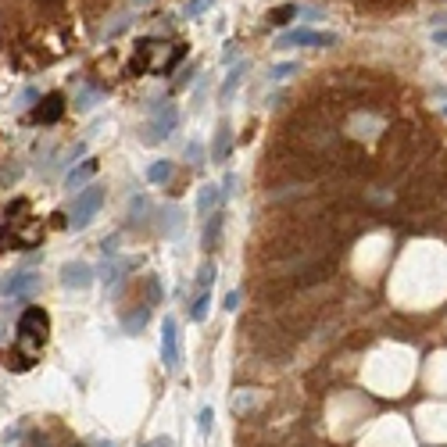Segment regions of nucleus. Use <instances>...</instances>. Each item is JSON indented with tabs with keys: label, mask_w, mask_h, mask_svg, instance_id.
Returning a JSON list of instances; mask_svg holds the SVG:
<instances>
[{
	"label": "nucleus",
	"mask_w": 447,
	"mask_h": 447,
	"mask_svg": "<svg viewBox=\"0 0 447 447\" xmlns=\"http://www.w3.org/2000/svg\"><path fill=\"white\" fill-rule=\"evenodd\" d=\"M147 126H143V143H161L175 133L179 126V111L172 101H151V108H147Z\"/></svg>",
	"instance_id": "1"
},
{
	"label": "nucleus",
	"mask_w": 447,
	"mask_h": 447,
	"mask_svg": "<svg viewBox=\"0 0 447 447\" xmlns=\"http://www.w3.org/2000/svg\"><path fill=\"white\" fill-rule=\"evenodd\" d=\"M104 186H86L82 193H75V204H72V215H68V226L72 229H86L94 222V215L104 207Z\"/></svg>",
	"instance_id": "2"
},
{
	"label": "nucleus",
	"mask_w": 447,
	"mask_h": 447,
	"mask_svg": "<svg viewBox=\"0 0 447 447\" xmlns=\"http://www.w3.org/2000/svg\"><path fill=\"white\" fill-rule=\"evenodd\" d=\"M47 333H50V315L43 312V308H25L22 315H18V340L22 344H33V347H40V344H47Z\"/></svg>",
	"instance_id": "3"
},
{
	"label": "nucleus",
	"mask_w": 447,
	"mask_h": 447,
	"mask_svg": "<svg viewBox=\"0 0 447 447\" xmlns=\"http://www.w3.org/2000/svg\"><path fill=\"white\" fill-rule=\"evenodd\" d=\"M333 33H315V29H290L276 40V47H333Z\"/></svg>",
	"instance_id": "4"
},
{
	"label": "nucleus",
	"mask_w": 447,
	"mask_h": 447,
	"mask_svg": "<svg viewBox=\"0 0 447 447\" xmlns=\"http://www.w3.org/2000/svg\"><path fill=\"white\" fill-rule=\"evenodd\" d=\"M161 365H165L168 372L179 369V325H175L172 315L161 318Z\"/></svg>",
	"instance_id": "5"
},
{
	"label": "nucleus",
	"mask_w": 447,
	"mask_h": 447,
	"mask_svg": "<svg viewBox=\"0 0 447 447\" xmlns=\"http://www.w3.org/2000/svg\"><path fill=\"white\" fill-rule=\"evenodd\" d=\"M40 290V276L36 272H11L8 279H0V293L4 297H29Z\"/></svg>",
	"instance_id": "6"
},
{
	"label": "nucleus",
	"mask_w": 447,
	"mask_h": 447,
	"mask_svg": "<svg viewBox=\"0 0 447 447\" xmlns=\"http://www.w3.org/2000/svg\"><path fill=\"white\" fill-rule=\"evenodd\" d=\"M89 283H94V268H89L86 261H68L61 268V286L65 290H86Z\"/></svg>",
	"instance_id": "7"
},
{
	"label": "nucleus",
	"mask_w": 447,
	"mask_h": 447,
	"mask_svg": "<svg viewBox=\"0 0 447 447\" xmlns=\"http://www.w3.org/2000/svg\"><path fill=\"white\" fill-rule=\"evenodd\" d=\"M65 115V97L61 94H47V97H40V104L33 108V122H57V118Z\"/></svg>",
	"instance_id": "8"
},
{
	"label": "nucleus",
	"mask_w": 447,
	"mask_h": 447,
	"mask_svg": "<svg viewBox=\"0 0 447 447\" xmlns=\"http://www.w3.org/2000/svg\"><path fill=\"white\" fill-rule=\"evenodd\" d=\"M222 226H226V215H222V207L219 212H212L207 215V222H204V233H200V247L212 254L215 247H219V240H222Z\"/></svg>",
	"instance_id": "9"
},
{
	"label": "nucleus",
	"mask_w": 447,
	"mask_h": 447,
	"mask_svg": "<svg viewBox=\"0 0 447 447\" xmlns=\"http://www.w3.org/2000/svg\"><path fill=\"white\" fill-rule=\"evenodd\" d=\"M229 154H233V129L229 126H219V133L212 140V161L222 165V161H229Z\"/></svg>",
	"instance_id": "10"
},
{
	"label": "nucleus",
	"mask_w": 447,
	"mask_h": 447,
	"mask_svg": "<svg viewBox=\"0 0 447 447\" xmlns=\"http://www.w3.org/2000/svg\"><path fill=\"white\" fill-rule=\"evenodd\" d=\"M183 212H179V207H165L161 212V236H168V240H175L179 233H183Z\"/></svg>",
	"instance_id": "11"
},
{
	"label": "nucleus",
	"mask_w": 447,
	"mask_h": 447,
	"mask_svg": "<svg viewBox=\"0 0 447 447\" xmlns=\"http://www.w3.org/2000/svg\"><path fill=\"white\" fill-rule=\"evenodd\" d=\"M219 200H222V190H219L215 183H204L200 193H197V212H200V215H212Z\"/></svg>",
	"instance_id": "12"
},
{
	"label": "nucleus",
	"mask_w": 447,
	"mask_h": 447,
	"mask_svg": "<svg viewBox=\"0 0 447 447\" xmlns=\"http://www.w3.org/2000/svg\"><path fill=\"white\" fill-rule=\"evenodd\" d=\"M147 322H151V308L143 305V308H136V312H126V315H122V330H126L129 337H136Z\"/></svg>",
	"instance_id": "13"
},
{
	"label": "nucleus",
	"mask_w": 447,
	"mask_h": 447,
	"mask_svg": "<svg viewBox=\"0 0 447 447\" xmlns=\"http://www.w3.org/2000/svg\"><path fill=\"white\" fill-rule=\"evenodd\" d=\"M94 172H97V158H86V161H82L79 168H72V172L65 175V186H68V190H75V186H82V183H86V179H89V175H94Z\"/></svg>",
	"instance_id": "14"
},
{
	"label": "nucleus",
	"mask_w": 447,
	"mask_h": 447,
	"mask_svg": "<svg viewBox=\"0 0 447 447\" xmlns=\"http://www.w3.org/2000/svg\"><path fill=\"white\" fill-rule=\"evenodd\" d=\"M151 47H154V40H140L136 43V57H133V61H129V75H140L147 65H151Z\"/></svg>",
	"instance_id": "15"
},
{
	"label": "nucleus",
	"mask_w": 447,
	"mask_h": 447,
	"mask_svg": "<svg viewBox=\"0 0 447 447\" xmlns=\"http://www.w3.org/2000/svg\"><path fill=\"white\" fill-rule=\"evenodd\" d=\"M244 75H247V61H236V65H233V72L226 75L222 89H219V97H222V101H229V97H233V89L240 86V79H244Z\"/></svg>",
	"instance_id": "16"
},
{
	"label": "nucleus",
	"mask_w": 447,
	"mask_h": 447,
	"mask_svg": "<svg viewBox=\"0 0 447 447\" xmlns=\"http://www.w3.org/2000/svg\"><path fill=\"white\" fill-rule=\"evenodd\" d=\"M207 308H212V293H207V290H200V293L193 297V308H190V322H204V318H207Z\"/></svg>",
	"instance_id": "17"
},
{
	"label": "nucleus",
	"mask_w": 447,
	"mask_h": 447,
	"mask_svg": "<svg viewBox=\"0 0 447 447\" xmlns=\"http://www.w3.org/2000/svg\"><path fill=\"white\" fill-rule=\"evenodd\" d=\"M172 168H175V165L161 158V161H154L151 168H147V179H151L154 186H158V183H168V179H172Z\"/></svg>",
	"instance_id": "18"
},
{
	"label": "nucleus",
	"mask_w": 447,
	"mask_h": 447,
	"mask_svg": "<svg viewBox=\"0 0 447 447\" xmlns=\"http://www.w3.org/2000/svg\"><path fill=\"white\" fill-rule=\"evenodd\" d=\"M161 297H165V286L158 276H147V308L151 305H161Z\"/></svg>",
	"instance_id": "19"
},
{
	"label": "nucleus",
	"mask_w": 447,
	"mask_h": 447,
	"mask_svg": "<svg viewBox=\"0 0 447 447\" xmlns=\"http://www.w3.org/2000/svg\"><path fill=\"white\" fill-rule=\"evenodd\" d=\"M97 101H101V89H97V86H86L82 94L75 97V108H79V111H89V108H94Z\"/></svg>",
	"instance_id": "20"
},
{
	"label": "nucleus",
	"mask_w": 447,
	"mask_h": 447,
	"mask_svg": "<svg viewBox=\"0 0 447 447\" xmlns=\"http://www.w3.org/2000/svg\"><path fill=\"white\" fill-rule=\"evenodd\" d=\"M293 15H297V8L293 4H283L276 11H268V22H272V25H286V22H293Z\"/></svg>",
	"instance_id": "21"
},
{
	"label": "nucleus",
	"mask_w": 447,
	"mask_h": 447,
	"mask_svg": "<svg viewBox=\"0 0 447 447\" xmlns=\"http://www.w3.org/2000/svg\"><path fill=\"white\" fill-rule=\"evenodd\" d=\"M215 0H186V8H183V18H200L207 8H212Z\"/></svg>",
	"instance_id": "22"
},
{
	"label": "nucleus",
	"mask_w": 447,
	"mask_h": 447,
	"mask_svg": "<svg viewBox=\"0 0 447 447\" xmlns=\"http://www.w3.org/2000/svg\"><path fill=\"white\" fill-rule=\"evenodd\" d=\"M212 283H215V265H212V261H204V265L197 268V286H200V290H207Z\"/></svg>",
	"instance_id": "23"
},
{
	"label": "nucleus",
	"mask_w": 447,
	"mask_h": 447,
	"mask_svg": "<svg viewBox=\"0 0 447 447\" xmlns=\"http://www.w3.org/2000/svg\"><path fill=\"white\" fill-rule=\"evenodd\" d=\"M293 72H297V61H283V65H272L268 79H272V82H283V79H290Z\"/></svg>",
	"instance_id": "24"
},
{
	"label": "nucleus",
	"mask_w": 447,
	"mask_h": 447,
	"mask_svg": "<svg viewBox=\"0 0 447 447\" xmlns=\"http://www.w3.org/2000/svg\"><path fill=\"white\" fill-rule=\"evenodd\" d=\"M126 268H129V261H111V265L104 268V283H108V286H111V283H118Z\"/></svg>",
	"instance_id": "25"
},
{
	"label": "nucleus",
	"mask_w": 447,
	"mask_h": 447,
	"mask_svg": "<svg viewBox=\"0 0 447 447\" xmlns=\"http://www.w3.org/2000/svg\"><path fill=\"white\" fill-rule=\"evenodd\" d=\"M212 419H215V411L212 408H200V415H197V430L207 437V433H212Z\"/></svg>",
	"instance_id": "26"
},
{
	"label": "nucleus",
	"mask_w": 447,
	"mask_h": 447,
	"mask_svg": "<svg viewBox=\"0 0 447 447\" xmlns=\"http://www.w3.org/2000/svg\"><path fill=\"white\" fill-rule=\"evenodd\" d=\"M29 365H33V358H25V354H11V358H8V369H11V372H25Z\"/></svg>",
	"instance_id": "27"
},
{
	"label": "nucleus",
	"mask_w": 447,
	"mask_h": 447,
	"mask_svg": "<svg viewBox=\"0 0 447 447\" xmlns=\"http://www.w3.org/2000/svg\"><path fill=\"white\" fill-rule=\"evenodd\" d=\"M129 215H133V219H136V222H140V219H143V215H147V197H136V200H133V204H129Z\"/></svg>",
	"instance_id": "28"
},
{
	"label": "nucleus",
	"mask_w": 447,
	"mask_h": 447,
	"mask_svg": "<svg viewBox=\"0 0 447 447\" xmlns=\"http://www.w3.org/2000/svg\"><path fill=\"white\" fill-rule=\"evenodd\" d=\"M186 158H190L193 165H200V158H204V151H200V143H193V140L186 143Z\"/></svg>",
	"instance_id": "29"
},
{
	"label": "nucleus",
	"mask_w": 447,
	"mask_h": 447,
	"mask_svg": "<svg viewBox=\"0 0 447 447\" xmlns=\"http://www.w3.org/2000/svg\"><path fill=\"white\" fill-rule=\"evenodd\" d=\"M183 54H186V47H175V50H172V57H168V65H165L161 72H172V68H175L179 61H183Z\"/></svg>",
	"instance_id": "30"
},
{
	"label": "nucleus",
	"mask_w": 447,
	"mask_h": 447,
	"mask_svg": "<svg viewBox=\"0 0 447 447\" xmlns=\"http://www.w3.org/2000/svg\"><path fill=\"white\" fill-rule=\"evenodd\" d=\"M222 308H226V312H236V308H240V293H236V290L226 293V305H222Z\"/></svg>",
	"instance_id": "31"
},
{
	"label": "nucleus",
	"mask_w": 447,
	"mask_h": 447,
	"mask_svg": "<svg viewBox=\"0 0 447 447\" xmlns=\"http://www.w3.org/2000/svg\"><path fill=\"white\" fill-rule=\"evenodd\" d=\"M140 447H172V437H154V440H147Z\"/></svg>",
	"instance_id": "32"
},
{
	"label": "nucleus",
	"mask_w": 447,
	"mask_h": 447,
	"mask_svg": "<svg viewBox=\"0 0 447 447\" xmlns=\"http://www.w3.org/2000/svg\"><path fill=\"white\" fill-rule=\"evenodd\" d=\"M236 57V43H226V54H222V61H233Z\"/></svg>",
	"instance_id": "33"
},
{
	"label": "nucleus",
	"mask_w": 447,
	"mask_h": 447,
	"mask_svg": "<svg viewBox=\"0 0 447 447\" xmlns=\"http://www.w3.org/2000/svg\"><path fill=\"white\" fill-rule=\"evenodd\" d=\"M433 40H437L440 47H447V29H437V33H433Z\"/></svg>",
	"instance_id": "34"
},
{
	"label": "nucleus",
	"mask_w": 447,
	"mask_h": 447,
	"mask_svg": "<svg viewBox=\"0 0 447 447\" xmlns=\"http://www.w3.org/2000/svg\"><path fill=\"white\" fill-rule=\"evenodd\" d=\"M94 447H115V444H111V440H97Z\"/></svg>",
	"instance_id": "35"
},
{
	"label": "nucleus",
	"mask_w": 447,
	"mask_h": 447,
	"mask_svg": "<svg viewBox=\"0 0 447 447\" xmlns=\"http://www.w3.org/2000/svg\"><path fill=\"white\" fill-rule=\"evenodd\" d=\"M133 4H136V8H140V4H147V0H133Z\"/></svg>",
	"instance_id": "36"
},
{
	"label": "nucleus",
	"mask_w": 447,
	"mask_h": 447,
	"mask_svg": "<svg viewBox=\"0 0 447 447\" xmlns=\"http://www.w3.org/2000/svg\"><path fill=\"white\" fill-rule=\"evenodd\" d=\"M437 22H447V15H440V18H437Z\"/></svg>",
	"instance_id": "37"
},
{
	"label": "nucleus",
	"mask_w": 447,
	"mask_h": 447,
	"mask_svg": "<svg viewBox=\"0 0 447 447\" xmlns=\"http://www.w3.org/2000/svg\"><path fill=\"white\" fill-rule=\"evenodd\" d=\"M54 4H57V0H54Z\"/></svg>",
	"instance_id": "38"
}]
</instances>
